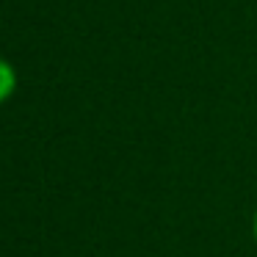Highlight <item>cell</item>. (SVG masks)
I'll list each match as a JSON object with an SVG mask.
<instances>
[{
    "label": "cell",
    "instance_id": "2",
    "mask_svg": "<svg viewBox=\"0 0 257 257\" xmlns=\"http://www.w3.org/2000/svg\"><path fill=\"white\" fill-rule=\"evenodd\" d=\"M251 235H254V243H257V210H254V221H251Z\"/></svg>",
    "mask_w": 257,
    "mask_h": 257
},
{
    "label": "cell",
    "instance_id": "1",
    "mask_svg": "<svg viewBox=\"0 0 257 257\" xmlns=\"http://www.w3.org/2000/svg\"><path fill=\"white\" fill-rule=\"evenodd\" d=\"M14 91H17V69H14L12 61L0 56V105L12 100Z\"/></svg>",
    "mask_w": 257,
    "mask_h": 257
}]
</instances>
